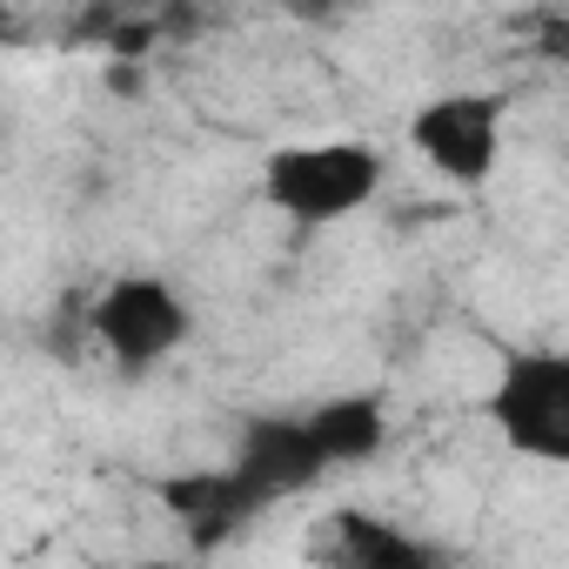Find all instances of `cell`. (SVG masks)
Returning a JSON list of instances; mask_svg holds the SVG:
<instances>
[{
    "instance_id": "1",
    "label": "cell",
    "mask_w": 569,
    "mask_h": 569,
    "mask_svg": "<svg viewBox=\"0 0 569 569\" xmlns=\"http://www.w3.org/2000/svg\"><path fill=\"white\" fill-rule=\"evenodd\" d=\"M382 194V154L369 141H281L261 161V201L296 228H336Z\"/></svg>"
},
{
    "instance_id": "2",
    "label": "cell",
    "mask_w": 569,
    "mask_h": 569,
    "mask_svg": "<svg viewBox=\"0 0 569 569\" xmlns=\"http://www.w3.org/2000/svg\"><path fill=\"white\" fill-rule=\"evenodd\" d=\"M496 436L529 462H569V356L562 349H516L489 382Z\"/></svg>"
},
{
    "instance_id": "3",
    "label": "cell",
    "mask_w": 569,
    "mask_h": 569,
    "mask_svg": "<svg viewBox=\"0 0 569 569\" xmlns=\"http://www.w3.org/2000/svg\"><path fill=\"white\" fill-rule=\"evenodd\" d=\"M88 322H94V342L128 376L161 369L188 342V329H194L181 289H174V281H161V274H121V281H108V289L94 296V316Z\"/></svg>"
},
{
    "instance_id": "4",
    "label": "cell",
    "mask_w": 569,
    "mask_h": 569,
    "mask_svg": "<svg viewBox=\"0 0 569 569\" xmlns=\"http://www.w3.org/2000/svg\"><path fill=\"white\" fill-rule=\"evenodd\" d=\"M502 94H482V88H449V94H429L416 114H409V148L456 188H482L502 161Z\"/></svg>"
},
{
    "instance_id": "5",
    "label": "cell",
    "mask_w": 569,
    "mask_h": 569,
    "mask_svg": "<svg viewBox=\"0 0 569 569\" xmlns=\"http://www.w3.org/2000/svg\"><path fill=\"white\" fill-rule=\"evenodd\" d=\"M234 469H241V482H248L261 502L296 496V489H309V482L329 476V462H322V449H316V436H309L302 416H254V422L241 429Z\"/></svg>"
},
{
    "instance_id": "6",
    "label": "cell",
    "mask_w": 569,
    "mask_h": 569,
    "mask_svg": "<svg viewBox=\"0 0 569 569\" xmlns=\"http://www.w3.org/2000/svg\"><path fill=\"white\" fill-rule=\"evenodd\" d=\"M302 422H309V436H316V449H322L329 469H342V462H369V456L389 442V416H382L376 396H336V402H316Z\"/></svg>"
},
{
    "instance_id": "7",
    "label": "cell",
    "mask_w": 569,
    "mask_h": 569,
    "mask_svg": "<svg viewBox=\"0 0 569 569\" xmlns=\"http://www.w3.org/2000/svg\"><path fill=\"white\" fill-rule=\"evenodd\" d=\"M329 529H336V542H329L336 562H356V569H416V562H429L422 542H409L402 529H389L376 516H336Z\"/></svg>"
},
{
    "instance_id": "8",
    "label": "cell",
    "mask_w": 569,
    "mask_h": 569,
    "mask_svg": "<svg viewBox=\"0 0 569 569\" xmlns=\"http://www.w3.org/2000/svg\"><path fill=\"white\" fill-rule=\"evenodd\" d=\"M161 502L174 509V516H214V522H234V516H248V509H261V496L241 482V469L228 462V469H214V476H174V482H161Z\"/></svg>"
},
{
    "instance_id": "9",
    "label": "cell",
    "mask_w": 569,
    "mask_h": 569,
    "mask_svg": "<svg viewBox=\"0 0 569 569\" xmlns=\"http://www.w3.org/2000/svg\"><path fill=\"white\" fill-rule=\"evenodd\" d=\"M0 8H8V0H0Z\"/></svg>"
}]
</instances>
